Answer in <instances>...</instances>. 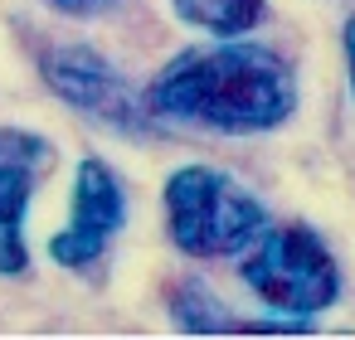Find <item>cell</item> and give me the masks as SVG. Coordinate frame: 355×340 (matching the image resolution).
<instances>
[{
	"label": "cell",
	"mask_w": 355,
	"mask_h": 340,
	"mask_svg": "<svg viewBox=\"0 0 355 340\" xmlns=\"http://www.w3.org/2000/svg\"><path fill=\"white\" fill-rule=\"evenodd\" d=\"M54 146L35 132L0 127V277L30 272V243H25V214L40 170L49 165Z\"/></svg>",
	"instance_id": "6"
},
{
	"label": "cell",
	"mask_w": 355,
	"mask_h": 340,
	"mask_svg": "<svg viewBox=\"0 0 355 340\" xmlns=\"http://www.w3.org/2000/svg\"><path fill=\"white\" fill-rule=\"evenodd\" d=\"M175 15L214 39H234V35H248L258 20H263V0H171Z\"/></svg>",
	"instance_id": "7"
},
{
	"label": "cell",
	"mask_w": 355,
	"mask_h": 340,
	"mask_svg": "<svg viewBox=\"0 0 355 340\" xmlns=\"http://www.w3.org/2000/svg\"><path fill=\"white\" fill-rule=\"evenodd\" d=\"M141 102L161 122L219 136H258L297 112V78L282 54L234 35L224 44H195L175 54L146 83Z\"/></svg>",
	"instance_id": "1"
},
{
	"label": "cell",
	"mask_w": 355,
	"mask_h": 340,
	"mask_svg": "<svg viewBox=\"0 0 355 340\" xmlns=\"http://www.w3.org/2000/svg\"><path fill=\"white\" fill-rule=\"evenodd\" d=\"M40 73L49 83L54 98H64L73 112L122 132V136H141L151 132V112L146 102L132 93V83L122 78L117 64H107L98 49L88 44H59L40 59Z\"/></svg>",
	"instance_id": "4"
},
{
	"label": "cell",
	"mask_w": 355,
	"mask_h": 340,
	"mask_svg": "<svg viewBox=\"0 0 355 340\" xmlns=\"http://www.w3.org/2000/svg\"><path fill=\"white\" fill-rule=\"evenodd\" d=\"M239 277L263 306L297 316V321H311L316 311H326L340 296V267H336L326 238L297 219L263 224L258 238L243 248Z\"/></svg>",
	"instance_id": "2"
},
{
	"label": "cell",
	"mask_w": 355,
	"mask_h": 340,
	"mask_svg": "<svg viewBox=\"0 0 355 340\" xmlns=\"http://www.w3.org/2000/svg\"><path fill=\"white\" fill-rule=\"evenodd\" d=\"M340 44H345V73H350V98H355V15L345 20V30H340Z\"/></svg>",
	"instance_id": "9"
},
{
	"label": "cell",
	"mask_w": 355,
	"mask_h": 340,
	"mask_svg": "<svg viewBox=\"0 0 355 340\" xmlns=\"http://www.w3.org/2000/svg\"><path fill=\"white\" fill-rule=\"evenodd\" d=\"M122 219H127V195H122V180L112 175L107 161L98 156H83L78 170H73V199H69V224L49 238V258L69 272H83L93 267L112 238L122 233Z\"/></svg>",
	"instance_id": "5"
},
{
	"label": "cell",
	"mask_w": 355,
	"mask_h": 340,
	"mask_svg": "<svg viewBox=\"0 0 355 340\" xmlns=\"http://www.w3.org/2000/svg\"><path fill=\"white\" fill-rule=\"evenodd\" d=\"M263 224H268L263 199L248 195L224 170L180 165L166 180V229H171V243L185 258H229V253H243L258 238Z\"/></svg>",
	"instance_id": "3"
},
{
	"label": "cell",
	"mask_w": 355,
	"mask_h": 340,
	"mask_svg": "<svg viewBox=\"0 0 355 340\" xmlns=\"http://www.w3.org/2000/svg\"><path fill=\"white\" fill-rule=\"evenodd\" d=\"M49 10H59V15H103V10H112V6H122V0H44Z\"/></svg>",
	"instance_id": "8"
}]
</instances>
